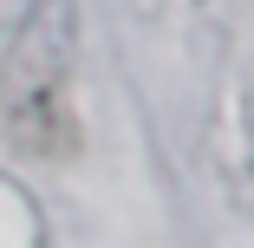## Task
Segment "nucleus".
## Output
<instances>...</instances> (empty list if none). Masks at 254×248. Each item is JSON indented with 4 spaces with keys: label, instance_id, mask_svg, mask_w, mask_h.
Returning a JSON list of instances; mask_svg holds the SVG:
<instances>
[{
    "label": "nucleus",
    "instance_id": "nucleus-1",
    "mask_svg": "<svg viewBox=\"0 0 254 248\" xmlns=\"http://www.w3.org/2000/svg\"><path fill=\"white\" fill-rule=\"evenodd\" d=\"M0 137L13 157H72V0H33L0 59Z\"/></svg>",
    "mask_w": 254,
    "mask_h": 248
}]
</instances>
